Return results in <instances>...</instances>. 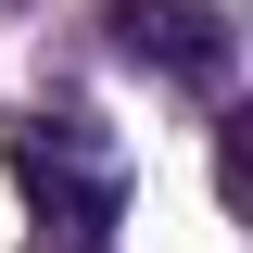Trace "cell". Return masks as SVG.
Wrapping results in <instances>:
<instances>
[{
  "instance_id": "obj_2",
  "label": "cell",
  "mask_w": 253,
  "mask_h": 253,
  "mask_svg": "<svg viewBox=\"0 0 253 253\" xmlns=\"http://www.w3.org/2000/svg\"><path fill=\"white\" fill-rule=\"evenodd\" d=\"M114 38L139 63H165V76H190V89H228V26L203 13V0H126Z\"/></svg>"
},
{
  "instance_id": "obj_1",
  "label": "cell",
  "mask_w": 253,
  "mask_h": 253,
  "mask_svg": "<svg viewBox=\"0 0 253 253\" xmlns=\"http://www.w3.org/2000/svg\"><path fill=\"white\" fill-rule=\"evenodd\" d=\"M13 177H26L38 228H51L63 253H101L126 215V139L89 114V101H38L26 126H13Z\"/></svg>"
}]
</instances>
